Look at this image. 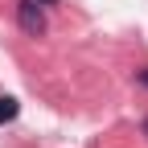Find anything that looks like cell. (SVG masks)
Here are the masks:
<instances>
[{"mask_svg": "<svg viewBox=\"0 0 148 148\" xmlns=\"http://www.w3.org/2000/svg\"><path fill=\"white\" fill-rule=\"evenodd\" d=\"M16 25H21L29 37H41V33H45V12H41V4H37V0H21V4H16Z\"/></svg>", "mask_w": 148, "mask_h": 148, "instance_id": "1", "label": "cell"}, {"mask_svg": "<svg viewBox=\"0 0 148 148\" xmlns=\"http://www.w3.org/2000/svg\"><path fill=\"white\" fill-rule=\"evenodd\" d=\"M16 111H21V103H16L12 95H0V127L16 119Z\"/></svg>", "mask_w": 148, "mask_h": 148, "instance_id": "2", "label": "cell"}, {"mask_svg": "<svg viewBox=\"0 0 148 148\" xmlns=\"http://www.w3.org/2000/svg\"><path fill=\"white\" fill-rule=\"evenodd\" d=\"M136 78H140V86H148V66H144V70L136 74Z\"/></svg>", "mask_w": 148, "mask_h": 148, "instance_id": "3", "label": "cell"}, {"mask_svg": "<svg viewBox=\"0 0 148 148\" xmlns=\"http://www.w3.org/2000/svg\"><path fill=\"white\" fill-rule=\"evenodd\" d=\"M37 4H53V0H37Z\"/></svg>", "mask_w": 148, "mask_h": 148, "instance_id": "4", "label": "cell"}, {"mask_svg": "<svg viewBox=\"0 0 148 148\" xmlns=\"http://www.w3.org/2000/svg\"><path fill=\"white\" fill-rule=\"evenodd\" d=\"M144 136H148V119H144Z\"/></svg>", "mask_w": 148, "mask_h": 148, "instance_id": "5", "label": "cell"}]
</instances>
